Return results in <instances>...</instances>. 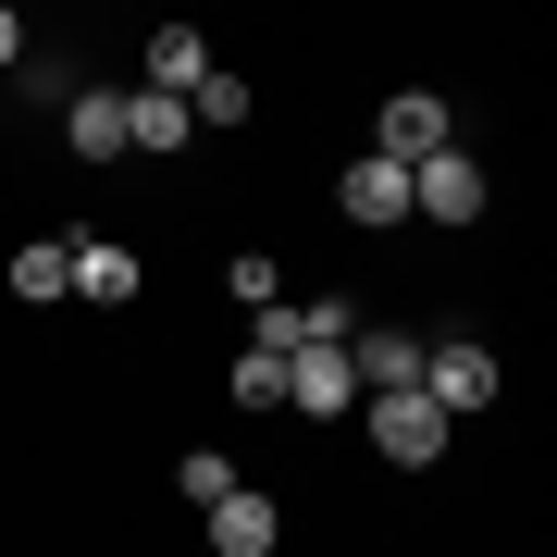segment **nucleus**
<instances>
[{"mask_svg":"<svg viewBox=\"0 0 557 557\" xmlns=\"http://www.w3.org/2000/svg\"><path fill=\"white\" fill-rule=\"evenodd\" d=\"M62 137H75V161H124V87H75Z\"/></svg>","mask_w":557,"mask_h":557,"instance_id":"nucleus-8","label":"nucleus"},{"mask_svg":"<svg viewBox=\"0 0 557 557\" xmlns=\"http://www.w3.org/2000/svg\"><path fill=\"white\" fill-rule=\"evenodd\" d=\"M347 372L372 384V397H409L421 384V335H347Z\"/></svg>","mask_w":557,"mask_h":557,"instance_id":"nucleus-7","label":"nucleus"},{"mask_svg":"<svg viewBox=\"0 0 557 557\" xmlns=\"http://www.w3.org/2000/svg\"><path fill=\"white\" fill-rule=\"evenodd\" d=\"M421 397H434L446 421L458 409H496V347H483V335H434V347H421Z\"/></svg>","mask_w":557,"mask_h":557,"instance_id":"nucleus-1","label":"nucleus"},{"mask_svg":"<svg viewBox=\"0 0 557 557\" xmlns=\"http://www.w3.org/2000/svg\"><path fill=\"white\" fill-rule=\"evenodd\" d=\"M483 161L471 149H434V161H409V223H483Z\"/></svg>","mask_w":557,"mask_h":557,"instance_id":"nucleus-2","label":"nucleus"},{"mask_svg":"<svg viewBox=\"0 0 557 557\" xmlns=\"http://www.w3.org/2000/svg\"><path fill=\"white\" fill-rule=\"evenodd\" d=\"M174 483H186L199 508H223V496H236V471H223V446H186V458H174Z\"/></svg>","mask_w":557,"mask_h":557,"instance_id":"nucleus-15","label":"nucleus"},{"mask_svg":"<svg viewBox=\"0 0 557 557\" xmlns=\"http://www.w3.org/2000/svg\"><path fill=\"white\" fill-rule=\"evenodd\" d=\"M372 446L397 458V471H434V446H446V409L421 397V384H409V397H372Z\"/></svg>","mask_w":557,"mask_h":557,"instance_id":"nucleus-3","label":"nucleus"},{"mask_svg":"<svg viewBox=\"0 0 557 557\" xmlns=\"http://www.w3.org/2000/svg\"><path fill=\"white\" fill-rule=\"evenodd\" d=\"M199 75H211V38H199V25H161V38H149V100H186Z\"/></svg>","mask_w":557,"mask_h":557,"instance_id":"nucleus-9","label":"nucleus"},{"mask_svg":"<svg viewBox=\"0 0 557 557\" xmlns=\"http://www.w3.org/2000/svg\"><path fill=\"white\" fill-rule=\"evenodd\" d=\"M285 545V508L260 496V483H236V496L211 508V557H273Z\"/></svg>","mask_w":557,"mask_h":557,"instance_id":"nucleus-6","label":"nucleus"},{"mask_svg":"<svg viewBox=\"0 0 557 557\" xmlns=\"http://www.w3.org/2000/svg\"><path fill=\"white\" fill-rule=\"evenodd\" d=\"M285 409H310V421L359 409V372H347V347H298V359H285Z\"/></svg>","mask_w":557,"mask_h":557,"instance_id":"nucleus-5","label":"nucleus"},{"mask_svg":"<svg viewBox=\"0 0 557 557\" xmlns=\"http://www.w3.org/2000/svg\"><path fill=\"white\" fill-rule=\"evenodd\" d=\"M347 211H359V223H409V174L359 149V161H347Z\"/></svg>","mask_w":557,"mask_h":557,"instance_id":"nucleus-11","label":"nucleus"},{"mask_svg":"<svg viewBox=\"0 0 557 557\" xmlns=\"http://www.w3.org/2000/svg\"><path fill=\"white\" fill-rule=\"evenodd\" d=\"M75 298H100V310H112V298H137V260H124L112 236H75Z\"/></svg>","mask_w":557,"mask_h":557,"instance_id":"nucleus-13","label":"nucleus"},{"mask_svg":"<svg viewBox=\"0 0 557 557\" xmlns=\"http://www.w3.org/2000/svg\"><path fill=\"white\" fill-rule=\"evenodd\" d=\"M0 62H25V13H13V0H0Z\"/></svg>","mask_w":557,"mask_h":557,"instance_id":"nucleus-18","label":"nucleus"},{"mask_svg":"<svg viewBox=\"0 0 557 557\" xmlns=\"http://www.w3.org/2000/svg\"><path fill=\"white\" fill-rule=\"evenodd\" d=\"M186 124H248V75H223V62H211V75L186 87Z\"/></svg>","mask_w":557,"mask_h":557,"instance_id":"nucleus-14","label":"nucleus"},{"mask_svg":"<svg viewBox=\"0 0 557 557\" xmlns=\"http://www.w3.org/2000/svg\"><path fill=\"white\" fill-rule=\"evenodd\" d=\"M434 149H458L446 100H421V87H409V100H384V124H372V161H397V174H409V161H434Z\"/></svg>","mask_w":557,"mask_h":557,"instance_id":"nucleus-4","label":"nucleus"},{"mask_svg":"<svg viewBox=\"0 0 557 557\" xmlns=\"http://www.w3.org/2000/svg\"><path fill=\"white\" fill-rule=\"evenodd\" d=\"M13 298H25V310L75 298V236H38V248H13Z\"/></svg>","mask_w":557,"mask_h":557,"instance_id":"nucleus-10","label":"nucleus"},{"mask_svg":"<svg viewBox=\"0 0 557 557\" xmlns=\"http://www.w3.org/2000/svg\"><path fill=\"white\" fill-rule=\"evenodd\" d=\"M223 285H236V310H273V298H285V285H273V260H260V248H236V273H223Z\"/></svg>","mask_w":557,"mask_h":557,"instance_id":"nucleus-17","label":"nucleus"},{"mask_svg":"<svg viewBox=\"0 0 557 557\" xmlns=\"http://www.w3.org/2000/svg\"><path fill=\"white\" fill-rule=\"evenodd\" d=\"M236 409H285V359H260V347H236Z\"/></svg>","mask_w":557,"mask_h":557,"instance_id":"nucleus-16","label":"nucleus"},{"mask_svg":"<svg viewBox=\"0 0 557 557\" xmlns=\"http://www.w3.org/2000/svg\"><path fill=\"white\" fill-rule=\"evenodd\" d=\"M199 124H186V100H149V87H124V149H186Z\"/></svg>","mask_w":557,"mask_h":557,"instance_id":"nucleus-12","label":"nucleus"}]
</instances>
